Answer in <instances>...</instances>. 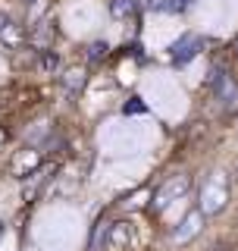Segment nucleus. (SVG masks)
I'll return each mask as SVG.
<instances>
[{
  "instance_id": "f257e3e1",
  "label": "nucleus",
  "mask_w": 238,
  "mask_h": 251,
  "mask_svg": "<svg viewBox=\"0 0 238 251\" xmlns=\"http://www.w3.org/2000/svg\"><path fill=\"white\" fill-rule=\"evenodd\" d=\"M207 88H210L213 98H216V104H219V110H223L226 116H235L238 113V82L226 73L223 66H213L210 69Z\"/></svg>"
},
{
  "instance_id": "f03ea898",
  "label": "nucleus",
  "mask_w": 238,
  "mask_h": 251,
  "mask_svg": "<svg viewBox=\"0 0 238 251\" xmlns=\"http://www.w3.org/2000/svg\"><path fill=\"white\" fill-rule=\"evenodd\" d=\"M185 192H188V176H169L154 195V210L163 214V210L172 204V198H179V195H185Z\"/></svg>"
},
{
  "instance_id": "7ed1b4c3",
  "label": "nucleus",
  "mask_w": 238,
  "mask_h": 251,
  "mask_svg": "<svg viewBox=\"0 0 238 251\" xmlns=\"http://www.w3.org/2000/svg\"><path fill=\"white\" fill-rule=\"evenodd\" d=\"M129 242H132V223L129 220H116V223L107 226L104 251H129Z\"/></svg>"
},
{
  "instance_id": "20e7f679",
  "label": "nucleus",
  "mask_w": 238,
  "mask_h": 251,
  "mask_svg": "<svg viewBox=\"0 0 238 251\" xmlns=\"http://www.w3.org/2000/svg\"><path fill=\"white\" fill-rule=\"evenodd\" d=\"M53 38H57V22H53V19H41L35 28L28 31V44L35 47L38 53L53 50Z\"/></svg>"
},
{
  "instance_id": "39448f33",
  "label": "nucleus",
  "mask_w": 238,
  "mask_h": 251,
  "mask_svg": "<svg viewBox=\"0 0 238 251\" xmlns=\"http://www.w3.org/2000/svg\"><path fill=\"white\" fill-rule=\"evenodd\" d=\"M204 47V38L201 35H182L176 44H172V63L176 66H185L188 60L197 57V50Z\"/></svg>"
},
{
  "instance_id": "423d86ee",
  "label": "nucleus",
  "mask_w": 238,
  "mask_h": 251,
  "mask_svg": "<svg viewBox=\"0 0 238 251\" xmlns=\"http://www.w3.org/2000/svg\"><path fill=\"white\" fill-rule=\"evenodd\" d=\"M85 82H88V69L85 66H69L66 73L60 75V85H63V91H66L69 98H75V94L85 88Z\"/></svg>"
},
{
  "instance_id": "0eeeda50",
  "label": "nucleus",
  "mask_w": 238,
  "mask_h": 251,
  "mask_svg": "<svg viewBox=\"0 0 238 251\" xmlns=\"http://www.w3.org/2000/svg\"><path fill=\"white\" fill-rule=\"evenodd\" d=\"M28 41V35L22 31V25H16V22H6L3 31H0V44L10 47V50H16V47H22Z\"/></svg>"
},
{
  "instance_id": "6e6552de",
  "label": "nucleus",
  "mask_w": 238,
  "mask_h": 251,
  "mask_svg": "<svg viewBox=\"0 0 238 251\" xmlns=\"http://www.w3.org/2000/svg\"><path fill=\"white\" fill-rule=\"evenodd\" d=\"M38 163H41V157H38L35 151H19V157L13 160V173H16V176H28Z\"/></svg>"
},
{
  "instance_id": "1a4fd4ad",
  "label": "nucleus",
  "mask_w": 238,
  "mask_h": 251,
  "mask_svg": "<svg viewBox=\"0 0 238 251\" xmlns=\"http://www.w3.org/2000/svg\"><path fill=\"white\" fill-rule=\"evenodd\" d=\"M38 57H41V60H38V66H41L44 75H53L60 69V53L57 50H44V53H38Z\"/></svg>"
},
{
  "instance_id": "9d476101",
  "label": "nucleus",
  "mask_w": 238,
  "mask_h": 251,
  "mask_svg": "<svg viewBox=\"0 0 238 251\" xmlns=\"http://www.w3.org/2000/svg\"><path fill=\"white\" fill-rule=\"evenodd\" d=\"M135 6H138V0H110V13H113L116 19H122V16H132Z\"/></svg>"
},
{
  "instance_id": "9b49d317",
  "label": "nucleus",
  "mask_w": 238,
  "mask_h": 251,
  "mask_svg": "<svg viewBox=\"0 0 238 251\" xmlns=\"http://www.w3.org/2000/svg\"><path fill=\"white\" fill-rule=\"evenodd\" d=\"M197 220H201V214H197V210H194V214L185 220V229H182V232H176V242H188V239H191V235L197 232V226H194Z\"/></svg>"
},
{
  "instance_id": "f8f14e48",
  "label": "nucleus",
  "mask_w": 238,
  "mask_h": 251,
  "mask_svg": "<svg viewBox=\"0 0 238 251\" xmlns=\"http://www.w3.org/2000/svg\"><path fill=\"white\" fill-rule=\"evenodd\" d=\"M107 50H110V44H107V41H94V44H88V60H91V63L104 60V57H107Z\"/></svg>"
},
{
  "instance_id": "ddd939ff",
  "label": "nucleus",
  "mask_w": 238,
  "mask_h": 251,
  "mask_svg": "<svg viewBox=\"0 0 238 251\" xmlns=\"http://www.w3.org/2000/svg\"><path fill=\"white\" fill-rule=\"evenodd\" d=\"M191 3H194V0H169V3H163V10H169V13H185Z\"/></svg>"
},
{
  "instance_id": "4468645a",
  "label": "nucleus",
  "mask_w": 238,
  "mask_h": 251,
  "mask_svg": "<svg viewBox=\"0 0 238 251\" xmlns=\"http://www.w3.org/2000/svg\"><path fill=\"white\" fill-rule=\"evenodd\" d=\"M125 113H144V104H141V98H132V104L122 107Z\"/></svg>"
},
{
  "instance_id": "2eb2a0df",
  "label": "nucleus",
  "mask_w": 238,
  "mask_h": 251,
  "mask_svg": "<svg viewBox=\"0 0 238 251\" xmlns=\"http://www.w3.org/2000/svg\"><path fill=\"white\" fill-rule=\"evenodd\" d=\"M6 22H10V19H6V16L0 13V31H3V25H6Z\"/></svg>"
},
{
  "instance_id": "dca6fc26",
  "label": "nucleus",
  "mask_w": 238,
  "mask_h": 251,
  "mask_svg": "<svg viewBox=\"0 0 238 251\" xmlns=\"http://www.w3.org/2000/svg\"><path fill=\"white\" fill-rule=\"evenodd\" d=\"M235 50H238V41H235Z\"/></svg>"
}]
</instances>
